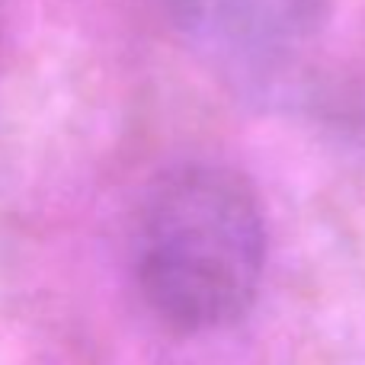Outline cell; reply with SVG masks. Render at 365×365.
<instances>
[{"mask_svg":"<svg viewBox=\"0 0 365 365\" xmlns=\"http://www.w3.org/2000/svg\"><path fill=\"white\" fill-rule=\"evenodd\" d=\"M132 279L158 321L205 334L250 311L266 269L253 186L221 164H182L148 186L132 221Z\"/></svg>","mask_w":365,"mask_h":365,"instance_id":"1","label":"cell"},{"mask_svg":"<svg viewBox=\"0 0 365 365\" xmlns=\"http://www.w3.org/2000/svg\"><path fill=\"white\" fill-rule=\"evenodd\" d=\"M334 0H167L195 45L231 61H272L304 45Z\"/></svg>","mask_w":365,"mask_h":365,"instance_id":"2","label":"cell"}]
</instances>
